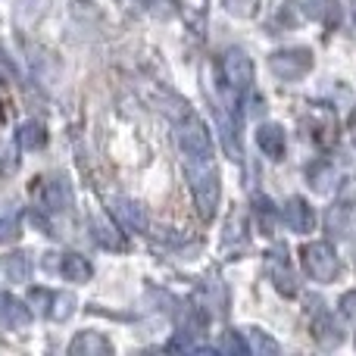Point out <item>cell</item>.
Wrapping results in <instances>:
<instances>
[{"mask_svg": "<svg viewBox=\"0 0 356 356\" xmlns=\"http://www.w3.org/2000/svg\"><path fill=\"white\" fill-rule=\"evenodd\" d=\"M184 172H188V184L194 203L200 209L203 219H213L216 203H219V172H216L213 160H184Z\"/></svg>", "mask_w": 356, "mask_h": 356, "instance_id": "cell-1", "label": "cell"}, {"mask_svg": "<svg viewBox=\"0 0 356 356\" xmlns=\"http://www.w3.org/2000/svg\"><path fill=\"white\" fill-rule=\"evenodd\" d=\"M178 147H181L184 160H209L213 156V138H209L207 125L191 113H184L178 122Z\"/></svg>", "mask_w": 356, "mask_h": 356, "instance_id": "cell-2", "label": "cell"}, {"mask_svg": "<svg viewBox=\"0 0 356 356\" xmlns=\"http://www.w3.org/2000/svg\"><path fill=\"white\" fill-rule=\"evenodd\" d=\"M303 257V269L309 272V278H316V282L328 284L338 278L341 272V263H338V253H334V247L328 244V241H316V244H307L300 250Z\"/></svg>", "mask_w": 356, "mask_h": 356, "instance_id": "cell-3", "label": "cell"}, {"mask_svg": "<svg viewBox=\"0 0 356 356\" xmlns=\"http://www.w3.org/2000/svg\"><path fill=\"white\" fill-rule=\"evenodd\" d=\"M269 69H272V75L282 81H300L303 75H309V69H313V54H309V47L275 50V54L269 56Z\"/></svg>", "mask_w": 356, "mask_h": 356, "instance_id": "cell-4", "label": "cell"}, {"mask_svg": "<svg viewBox=\"0 0 356 356\" xmlns=\"http://www.w3.org/2000/svg\"><path fill=\"white\" fill-rule=\"evenodd\" d=\"M222 75H225V81H228V88H232V91H247V88H250V81H253L250 56H247L244 50L232 47L225 56H222Z\"/></svg>", "mask_w": 356, "mask_h": 356, "instance_id": "cell-5", "label": "cell"}, {"mask_svg": "<svg viewBox=\"0 0 356 356\" xmlns=\"http://www.w3.org/2000/svg\"><path fill=\"white\" fill-rule=\"evenodd\" d=\"M257 144L269 160H282L284 156V147H288V135L278 122H263L257 129Z\"/></svg>", "mask_w": 356, "mask_h": 356, "instance_id": "cell-6", "label": "cell"}, {"mask_svg": "<svg viewBox=\"0 0 356 356\" xmlns=\"http://www.w3.org/2000/svg\"><path fill=\"white\" fill-rule=\"evenodd\" d=\"M284 222H288L291 232L307 234V232H313V225H316V213L303 197H291V200L284 203Z\"/></svg>", "mask_w": 356, "mask_h": 356, "instance_id": "cell-7", "label": "cell"}, {"mask_svg": "<svg viewBox=\"0 0 356 356\" xmlns=\"http://www.w3.org/2000/svg\"><path fill=\"white\" fill-rule=\"evenodd\" d=\"M31 322V313L22 300H16L13 294H0V328H10V332H19Z\"/></svg>", "mask_w": 356, "mask_h": 356, "instance_id": "cell-8", "label": "cell"}, {"mask_svg": "<svg viewBox=\"0 0 356 356\" xmlns=\"http://www.w3.org/2000/svg\"><path fill=\"white\" fill-rule=\"evenodd\" d=\"M69 353L72 356H110L113 344L97 332H79L75 341L69 344Z\"/></svg>", "mask_w": 356, "mask_h": 356, "instance_id": "cell-9", "label": "cell"}, {"mask_svg": "<svg viewBox=\"0 0 356 356\" xmlns=\"http://www.w3.org/2000/svg\"><path fill=\"white\" fill-rule=\"evenodd\" d=\"M113 216H116L125 228H135V232L147 228V213H144L135 200H113Z\"/></svg>", "mask_w": 356, "mask_h": 356, "instance_id": "cell-10", "label": "cell"}, {"mask_svg": "<svg viewBox=\"0 0 356 356\" xmlns=\"http://www.w3.org/2000/svg\"><path fill=\"white\" fill-rule=\"evenodd\" d=\"M44 203H47L50 209H69L72 207V188H69L66 178H50L47 184H44Z\"/></svg>", "mask_w": 356, "mask_h": 356, "instance_id": "cell-11", "label": "cell"}, {"mask_svg": "<svg viewBox=\"0 0 356 356\" xmlns=\"http://www.w3.org/2000/svg\"><path fill=\"white\" fill-rule=\"evenodd\" d=\"M63 275H66V282L85 284V282H91L94 266L88 263L81 253H66V257H63Z\"/></svg>", "mask_w": 356, "mask_h": 356, "instance_id": "cell-12", "label": "cell"}, {"mask_svg": "<svg viewBox=\"0 0 356 356\" xmlns=\"http://www.w3.org/2000/svg\"><path fill=\"white\" fill-rule=\"evenodd\" d=\"M91 234H94V241H97L100 247H106V250H125V238L116 232V225H110L106 219H94L91 222Z\"/></svg>", "mask_w": 356, "mask_h": 356, "instance_id": "cell-13", "label": "cell"}, {"mask_svg": "<svg viewBox=\"0 0 356 356\" xmlns=\"http://www.w3.org/2000/svg\"><path fill=\"white\" fill-rule=\"evenodd\" d=\"M19 228H22V209L16 203H3L0 207V241L19 238Z\"/></svg>", "mask_w": 356, "mask_h": 356, "instance_id": "cell-14", "label": "cell"}, {"mask_svg": "<svg viewBox=\"0 0 356 356\" xmlns=\"http://www.w3.org/2000/svg\"><path fill=\"white\" fill-rule=\"evenodd\" d=\"M16 141L22 150H41L47 144V131H44L41 122H25L22 129L16 131Z\"/></svg>", "mask_w": 356, "mask_h": 356, "instance_id": "cell-15", "label": "cell"}, {"mask_svg": "<svg viewBox=\"0 0 356 356\" xmlns=\"http://www.w3.org/2000/svg\"><path fill=\"white\" fill-rule=\"evenodd\" d=\"M6 275L10 282H29L31 278V263H29V253H10L6 257Z\"/></svg>", "mask_w": 356, "mask_h": 356, "instance_id": "cell-16", "label": "cell"}, {"mask_svg": "<svg viewBox=\"0 0 356 356\" xmlns=\"http://www.w3.org/2000/svg\"><path fill=\"white\" fill-rule=\"evenodd\" d=\"M272 278H275V288L282 291V294H297L294 272H291L284 263H272Z\"/></svg>", "mask_w": 356, "mask_h": 356, "instance_id": "cell-17", "label": "cell"}, {"mask_svg": "<svg viewBox=\"0 0 356 356\" xmlns=\"http://www.w3.org/2000/svg\"><path fill=\"white\" fill-rule=\"evenodd\" d=\"M247 338H250V350L253 353H278V344L269 338V334L259 332V328H247Z\"/></svg>", "mask_w": 356, "mask_h": 356, "instance_id": "cell-18", "label": "cell"}, {"mask_svg": "<svg viewBox=\"0 0 356 356\" xmlns=\"http://www.w3.org/2000/svg\"><path fill=\"white\" fill-rule=\"evenodd\" d=\"M72 313H75V297H72V294H56V297H54V309H50V316H54L56 322H66Z\"/></svg>", "mask_w": 356, "mask_h": 356, "instance_id": "cell-19", "label": "cell"}, {"mask_svg": "<svg viewBox=\"0 0 356 356\" xmlns=\"http://www.w3.org/2000/svg\"><path fill=\"white\" fill-rule=\"evenodd\" d=\"M222 350H228V353H244V350H250V347H247L234 332H228L225 341H222Z\"/></svg>", "mask_w": 356, "mask_h": 356, "instance_id": "cell-20", "label": "cell"}, {"mask_svg": "<svg viewBox=\"0 0 356 356\" xmlns=\"http://www.w3.org/2000/svg\"><path fill=\"white\" fill-rule=\"evenodd\" d=\"M341 309H344V316L356 319V291H350V294L341 297Z\"/></svg>", "mask_w": 356, "mask_h": 356, "instance_id": "cell-21", "label": "cell"}, {"mask_svg": "<svg viewBox=\"0 0 356 356\" xmlns=\"http://www.w3.org/2000/svg\"><path fill=\"white\" fill-rule=\"evenodd\" d=\"M259 222H263V225H272V203L269 200H259Z\"/></svg>", "mask_w": 356, "mask_h": 356, "instance_id": "cell-22", "label": "cell"}]
</instances>
